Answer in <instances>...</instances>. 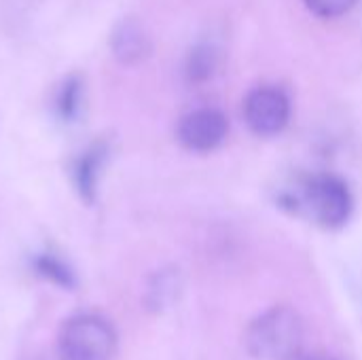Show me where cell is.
<instances>
[{
    "label": "cell",
    "mask_w": 362,
    "mask_h": 360,
    "mask_svg": "<svg viewBox=\"0 0 362 360\" xmlns=\"http://www.w3.org/2000/svg\"><path fill=\"white\" fill-rule=\"evenodd\" d=\"M278 206L325 229L344 227L354 210V197L344 178L331 172L301 174L278 189Z\"/></svg>",
    "instance_id": "obj_1"
},
{
    "label": "cell",
    "mask_w": 362,
    "mask_h": 360,
    "mask_svg": "<svg viewBox=\"0 0 362 360\" xmlns=\"http://www.w3.org/2000/svg\"><path fill=\"white\" fill-rule=\"evenodd\" d=\"M303 344V320L291 306H276L252 320L246 348L257 360H291Z\"/></svg>",
    "instance_id": "obj_2"
},
{
    "label": "cell",
    "mask_w": 362,
    "mask_h": 360,
    "mask_svg": "<svg viewBox=\"0 0 362 360\" xmlns=\"http://www.w3.org/2000/svg\"><path fill=\"white\" fill-rule=\"evenodd\" d=\"M59 360H112L119 348L115 325L98 312L70 316L59 331Z\"/></svg>",
    "instance_id": "obj_3"
},
{
    "label": "cell",
    "mask_w": 362,
    "mask_h": 360,
    "mask_svg": "<svg viewBox=\"0 0 362 360\" xmlns=\"http://www.w3.org/2000/svg\"><path fill=\"white\" fill-rule=\"evenodd\" d=\"M291 119L288 95L274 85H261L252 89L244 100V121L252 134L261 138L278 136L284 132Z\"/></svg>",
    "instance_id": "obj_4"
},
{
    "label": "cell",
    "mask_w": 362,
    "mask_h": 360,
    "mask_svg": "<svg viewBox=\"0 0 362 360\" xmlns=\"http://www.w3.org/2000/svg\"><path fill=\"white\" fill-rule=\"evenodd\" d=\"M229 134V119L218 108H197L178 123V142L191 153H210L218 149Z\"/></svg>",
    "instance_id": "obj_5"
},
{
    "label": "cell",
    "mask_w": 362,
    "mask_h": 360,
    "mask_svg": "<svg viewBox=\"0 0 362 360\" xmlns=\"http://www.w3.org/2000/svg\"><path fill=\"white\" fill-rule=\"evenodd\" d=\"M110 47H112L115 57L127 66L140 64L142 59L151 55V49H153L146 30L142 28L138 19H132V17L117 23L110 36Z\"/></svg>",
    "instance_id": "obj_6"
},
{
    "label": "cell",
    "mask_w": 362,
    "mask_h": 360,
    "mask_svg": "<svg viewBox=\"0 0 362 360\" xmlns=\"http://www.w3.org/2000/svg\"><path fill=\"white\" fill-rule=\"evenodd\" d=\"M106 157H108V144L106 140H98L72 166V180H74L76 193L87 204L95 202L98 180H100V172L104 168Z\"/></svg>",
    "instance_id": "obj_7"
},
{
    "label": "cell",
    "mask_w": 362,
    "mask_h": 360,
    "mask_svg": "<svg viewBox=\"0 0 362 360\" xmlns=\"http://www.w3.org/2000/svg\"><path fill=\"white\" fill-rule=\"evenodd\" d=\"M81 106H83V79L78 74H70L64 79L55 95L57 117L66 123H72L81 115Z\"/></svg>",
    "instance_id": "obj_8"
},
{
    "label": "cell",
    "mask_w": 362,
    "mask_h": 360,
    "mask_svg": "<svg viewBox=\"0 0 362 360\" xmlns=\"http://www.w3.org/2000/svg\"><path fill=\"white\" fill-rule=\"evenodd\" d=\"M216 66H218L216 49L210 45H199L195 49H191V53L187 55L185 74L191 83H204L214 74Z\"/></svg>",
    "instance_id": "obj_9"
},
{
    "label": "cell",
    "mask_w": 362,
    "mask_h": 360,
    "mask_svg": "<svg viewBox=\"0 0 362 360\" xmlns=\"http://www.w3.org/2000/svg\"><path fill=\"white\" fill-rule=\"evenodd\" d=\"M34 269L40 278L62 286V289H72L74 286V274L72 269L55 255L51 252H45V255H38L34 259Z\"/></svg>",
    "instance_id": "obj_10"
},
{
    "label": "cell",
    "mask_w": 362,
    "mask_h": 360,
    "mask_svg": "<svg viewBox=\"0 0 362 360\" xmlns=\"http://www.w3.org/2000/svg\"><path fill=\"white\" fill-rule=\"evenodd\" d=\"M308 11L322 19H335L350 13L358 0H303Z\"/></svg>",
    "instance_id": "obj_11"
},
{
    "label": "cell",
    "mask_w": 362,
    "mask_h": 360,
    "mask_svg": "<svg viewBox=\"0 0 362 360\" xmlns=\"http://www.w3.org/2000/svg\"><path fill=\"white\" fill-rule=\"evenodd\" d=\"M310 360H337V359H331V356H314V359Z\"/></svg>",
    "instance_id": "obj_12"
}]
</instances>
